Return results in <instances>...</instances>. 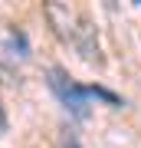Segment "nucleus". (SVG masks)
I'll use <instances>...</instances> for the list:
<instances>
[{"mask_svg":"<svg viewBox=\"0 0 141 148\" xmlns=\"http://www.w3.org/2000/svg\"><path fill=\"white\" fill-rule=\"evenodd\" d=\"M43 13H46L52 33H56L63 43H72V46H76V40L82 36L85 23H89V20H82L79 13H72L66 3H59V0H46V3H43Z\"/></svg>","mask_w":141,"mask_h":148,"instance_id":"1","label":"nucleus"},{"mask_svg":"<svg viewBox=\"0 0 141 148\" xmlns=\"http://www.w3.org/2000/svg\"><path fill=\"white\" fill-rule=\"evenodd\" d=\"M49 86H52V92L63 99V106L72 112V115H79V119L89 115V92H85L82 86H76V82L69 79V76H66L59 66H52V69H49Z\"/></svg>","mask_w":141,"mask_h":148,"instance_id":"2","label":"nucleus"},{"mask_svg":"<svg viewBox=\"0 0 141 148\" xmlns=\"http://www.w3.org/2000/svg\"><path fill=\"white\" fill-rule=\"evenodd\" d=\"M85 92L95 95V99H105L108 106H121V99H118V95H115V92H108V89H102V86H89Z\"/></svg>","mask_w":141,"mask_h":148,"instance_id":"3","label":"nucleus"},{"mask_svg":"<svg viewBox=\"0 0 141 148\" xmlns=\"http://www.w3.org/2000/svg\"><path fill=\"white\" fill-rule=\"evenodd\" d=\"M7 128V112H3V106H0V132Z\"/></svg>","mask_w":141,"mask_h":148,"instance_id":"4","label":"nucleus"},{"mask_svg":"<svg viewBox=\"0 0 141 148\" xmlns=\"http://www.w3.org/2000/svg\"><path fill=\"white\" fill-rule=\"evenodd\" d=\"M66 148H79V142H76V135H69V138H66Z\"/></svg>","mask_w":141,"mask_h":148,"instance_id":"5","label":"nucleus"},{"mask_svg":"<svg viewBox=\"0 0 141 148\" xmlns=\"http://www.w3.org/2000/svg\"><path fill=\"white\" fill-rule=\"evenodd\" d=\"M138 3H141V0H138Z\"/></svg>","mask_w":141,"mask_h":148,"instance_id":"6","label":"nucleus"}]
</instances>
